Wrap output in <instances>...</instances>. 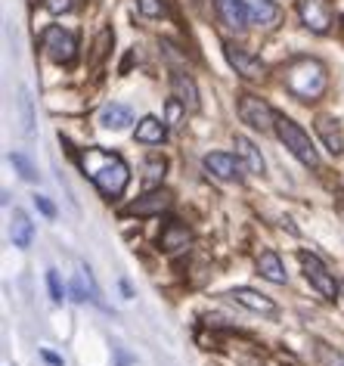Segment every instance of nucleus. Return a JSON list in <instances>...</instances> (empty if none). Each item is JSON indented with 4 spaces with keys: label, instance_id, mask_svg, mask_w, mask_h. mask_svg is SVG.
<instances>
[{
    "label": "nucleus",
    "instance_id": "393cba45",
    "mask_svg": "<svg viewBox=\"0 0 344 366\" xmlns=\"http://www.w3.org/2000/svg\"><path fill=\"white\" fill-rule=\"evenodd\" d=\"M81 6V0H44V10L53 13V16H62V13H75Z\"/></svg>",
    "mask_w": 344,
    "mask_h": 366
},
{
    "label": "nucleus",
    "instance_id": "4468645a",
    "mask_svg": "<svg viewBox=\"0 0 344 366\" xmlns=\"http://www.w3.org/2000/svg\"><path fill=\"white\" fill-rule=\"evenodd\" d=\"M217 13H221L226 29H233V31H242L248 25V13L242 0H217Z\"/></svg>",
    "mask_w": 344,
    "mask_h": 366
},
{
    "label": "nucleus",
    "instance_id": "20e7f679",
    "mask_svg": "<svg viewBox=\"0 0 344 366\" xmlns=\"http://www.w3.org/2000/svg\"><path fill=\"white\" fill-rule=\"evenodd\" d=\"M239 118L246 122L251 131H276V112L267 106V99H260L255 94H242L239 97Z\"/></svg>",
    "mask_w": 344,
    "mask_h": 366
},
{
    "label": "nucleus",
    "instance_id": "423d86ee",
    "mask_svg": "<svg viewBox=\"0 0 344 366\" xmlns=\"http://www.w3.org/2000/svg\"><path fill=\"white\" fill-rule=\"evenodd\" d=\"M44 50H47V56L53 62H59V66H71L78 56V38L66 29H59V25H53V29L44 31Z\"/></svg>",
    "mask_w": 344,
    "mask_h": 366
},
{
    "label": "nucleus",
    "instance_id": "a211bd4d",
    "mask_svg": "<svg viewBox=\"0 0 344 366\" xmlns=\"http://www.w3.org/2000/svg\"><path fill=\"white\" fill-rule=\"evenodd\" d=\"M236 155H239V162L246 164L248 174H264V155H260V149L248 137H236Z\"/></svg>",
    "mask_w": 344,
    "mask_h": 366
},
{
    "label": "nucleus",
    "instance_id": "aec40b11",
    "mask_svg": "<svg viewBox=\"0 0 344 366\" xmlns=\"http://www.w3.org/2000/svg\"><path fill=\"white\" fill-rule=\"evenodd\" d=\"M258 273L264 280L270 282H276V286H283L285 282V267H283V261H279V254L276 252H260V258H258Z\"/></svg>",
    "mask_w": 344,
    "mask_h": 366
},
{
    "label": "nucleus",
    "instance_id": "f3484780",
    "mask_svg": "<svg viewBox=\"0 0 344 366\" xmlns=\"http://www.w3.org/2000/svg\"><path fill=\"white\" fill-rule=\"evenodd\" d=\"M168 140V124L158 122L156 115H146L143 122L137 124V143H149V146H158Z\"/></svg>",
    "mask_w": 344,
    "mask_h": 366
},
{
    "label": "nucleus",
    "instance_id": "b1692460",
    "mask_svg": "<svg viewBox=\"0 0 344 366\" xmlns=\"http://www.w3.org/2000/svg\"><path fill=\"white\" fill-rule=\"evenodd\" d=\"M161 177H165V159H161V155H152L146 162V187H156Z\"/></svg>",
    "mask_w": 344,
    "mask_h": 366
},
{
    "label": "nucleus",
    "instance_id": "7c9ffc66",
    "mask_svg": "<svg viewBox=\"0 0 344 366\" xmlns=\"http://www.w3.org/2000/svg\"><path fill=\"white\" fill-rule=\"evenodd\" d=\"M44 360H47V363H53V366H62V360H59V357H56V354H50V351H44Z\"/></svg>",
    "mask_w": 344,
    "mask_h": 366
},
{
    "label": "nucleus",
    "instance_id": "2f4dec72",
    "mask_svg": "<svg viewBox=\"0 0 344 366\" xmlns=\"http://www.w3.org/2000/svg\"><path fill=\"white\" fill-rule=\"evenodd\" d=\"M338 208H341V214H344V193L338 196Z\"/></svg>",
    "mask_w": 344,
    "mask_h": 366
},
{
    "label": "nucleus",
    "instance_id": "f257e3e1",
    "mask_svg": "<svg viewBox=\"0 0 344 366\" xmlns=\"http://www.w3.org/2000/svg\"><path fill=\"white\" fill-rule=\"evenodd\" d=\"M78 162H81V171L96 183V189L106 199H118L124 193V187H128V180H131V168L118 152L90 146V149H81Z\"/></svg>",
    "mask_w": 344,
    "mask_h": 366
},
{
    "label": "nucleus",
    "instance_id": "2eb2a0df",
    "mask_svg": "<svg viewBox=\"0 0 344 366\" xmlns=\"http://www.w3.org/2000/svg\"><path fill=\"white\" fill-rule=\"evenodd\" d=\"M248 13V22L255 25H276L279 22V6L273 0H242Z\"/></svg>",
    "mask_w": 344,
    "mask_h": 366
},
{
    "label": "nucleus",
    "instance_id": "473e14b6",
    "mask_svg": "<svg viewBox=\"0 0 344 366\" xmlns=\"http://www.w3.org/2000/svg\"><path fill=\"white\" fill-rule=\"evenodd\" d=\"M341 298H344V282H341Z\"/></svg>",
    "mask_w": 344,
    "mask_h": 366
},
{
    "label": "nucleus",
    "instance_id": "6ab92c4d",
    "mask_svg": "<svg viewBox=\"0 0 344 366\" xmlns=\"http://www.w3.org/2000/svg\"><path fill=\"white\" fill-rule=\"evenodd\" d=\"M171 87H174V97L183 103L189 112H196L198 109V87H196V81L193 78H186V75H171Z\"/></svg>",
    "mask_w": 344,
    "mask_h": 366
},
{
    "label": "nucleus",
    "instance_id": "a878e982",
    "mask_svg": "<svg viewBox=\"0 0 344 366\" xmlns=\"http://www.w3.org/2000/svg\"><path fill=\"white\" fill-rule=\"evenodd\" d=\"M10 162L16 164V168H19V174H22L25 180H38V168H34V164L25 159L22 152H13V155H10Z\"/></svg>",
    "mask_w": 344,
    "mask_h": 366
},
{
    "label": "nucleus",
    "instance_id": "dca6fc26",
    "mask_svg": "<svg viewBox=\"0 0 344 366\" xmlns=\"http://www.w3.org/2000/svg\"><path fill=\"white\" fill-rule=\"evenodd\" d=\"M99 124L108 127V131H124L128 124H133V112H131V106H124V103H112V106H106L103 112H99Z\"/></svg>",
    "mask_w": 344,
    "mask_h": 366
},
{
    "label": "nucleus",
    "instance_id": "f03ea898",
    "mask_svg": "<svg viewBox=\"0 0 344 366\" xmlns=\"http://www.w3.org/2000/svg\"><path fill=\"white\" fill-rule=\"evenodd\" d=\"M283 81H285L288 94H295L298 99H304V103H313V99H320L325 94V87H329V71L313 56H295L283 69Z\"/></svg>",
    "mask_w": 344,
    "mask_h": 366
},
{
    "label": "nucleus",
    "instance_id": "412c9836",
    "mask_svg": "<svg viewBox=\"0 0 344 366\" xmlns=\"http://www.w3.org/2000/svg\"><path fill=\"white\" fill-rule=\"evenodd\" d=\"M10 236H13V245H16V249H29L31 239H34V227H31V221H29V214L19 212V208L13 212Z\"/></svg>",
    "mask_w": 344,
    "mask_h": 366
},
{
    "label": "nucleus",
    "instance_id": "f8f14e48",
    "mask_svg": "<svg viewBox=\"0 0 344 366\" xmlns=\"http://www.w3.org/2000/svg\"><path fill=\"white\" fill-rule=\"evenodd\" d=\"M189 239H193V233H189V227L183 224V221H168L165 224V230H161V236H158V245L165 252H180V249H186L189 245Z\"/></svg>",
    "mask_w": 344,
    "mask_h": 366
},
{
    "label": "nucleus",
    "instance_id": "cd10ccee",
    "mask_svg": "<svg viewBox=\"0 0 344 366\" xmlns=\"http://www.w3.org/2000/svg\"><path fill=\"white\" fill-rule=\"evenodd\" d=\"M47 286H50V298H53V301H62L66 289H62V280H59L56 270H47Z\"/></svg>",
    "mask_w": 344,
    "mask_h": 366
},
{
    "label": "nucleus",
    "instance_id": "ddd939ff",
    "mask_svg": "<svg viewBox=\"0 0 344 366\" xmlns=\"http://www.w3.org/2000/svg\"><path fill=\"white\" fill-rule=\"evenodd\" d=\"M316 134H320V140L325 143V149H329L335 159L344 152V137H341V127L335 118H325V115L316 118Z\"/></svg>",
    "mask_w": 344,
    "mask_h": 366
},
{
    "label": "nucleus",
    "instance_id": "1a4fd4ad",
    "mask_svg": "<svg viewBox=\"0 0 344 366\" xmlns=\"http://www.w3.org/2000/svg\"><path fill=\"white\" fill-rule=\"evenodd\" d=\"M298 13H301V22L316 34H325L332 29L329 0H298Z\"/></svg>",
    "mask_w": 344,
    "mask_h": 366
},
{
    "label": "nucleus",
    "instance_id": "39448f33",
    "mask_svg": "<svg viewBox=\"0 0 344 366\" xmlns=\"http://www.w3.org/2000/svg\"><path fill=\"white\" fill-rule=\"evenodd\" d=\"M301 267H304V277L310 280V286L320 292L325 301H335V298L341 295V289H338V282H335V277L325 270V264L316 258L313 252H301Z\"/></svg>",
    "mask_w": 344,
    "mask_h": 366
},
{
    "label": "nucleus",
    "instance_id": "9b49d317",
    "mask_svg": "<svg viewBox=\"0 0 344 366\" xmlns=\"http://www.w3.org/2000/svg\"><path fill=\"white\" fill-rule=\"evenodd\" d=\"M230 298L236 301V305H242L246 310H251V314H260V317H276V314H279L276 301L267 298V295H260V292H255V289L239 286V289L230 292Z\"/></svg>",
    "mask_w": 344,
    "mask_h": 366
},
{
    "label": "nucleus",
    "instance_id": "c85d7f7f",
    "mask_svg": "<svg viewBox=\"0 0 344 366\" xmlns=\"http://www.w3.org/2000/svg\"><path fill=\"white\" fill-rule=\"evenodd\" d=\"M183 103H180V99L174 97V99H168V124H177L180 118H183Z\"/></svg>",
    "mask_w": 344,
    "mask_h": 366
},
{
    "label": "nucleus",
    "instance_id": "7ed1b4c3",
    "mask_svg": "<svg viewBox=\"0 0 344 366\" xmlns=\"http://www.w3.org/2000/svg\"><path fill=\"white\" fill-rule=\"evenodd\" d=\"M276 137L285 143V149L292 152L301 164H307V168H320V152H316L313 140L292 122V118L276 115Z\"/></svg>",
    "mask_w": 344,
    "mask_h": 366
},
{
    "label": "nucleus",
    "instance_id": "9d476101",
    "mask_svg": "<svg viewBox=\"0 0 344 366\" xmlns=\"http://www.w3.org/2000/svg\"><path fill=\"white\" fill-rule=\"evenodd\" d=\"M165 208H171V193L168 189H149L146 196H140L137 202H131L124 208L128 217H152V214H161Z\"/></svg>",
    "mask_w": 344,
    "mask_h": 366
},
{
    "label": "nucleus",
    "instance_id": "0eeeda50",
    "mask_svg": "<svg viewBox=\"0 0 344 366\" xmlns=\"http://www.w3.org/2000/svg\"><path fill=\"white\" fill-rule=\"evenodd\" d=\"M223 53H226V62L236 69V75L248 78V81H258V78L267 75V66L255 56V53H248L246 47H236V44H223Z\"/></svg>",
    "mask_w": 344,
    "mask_h": 366
},
{
    "label": "nucleus",
    "instance_id": "4be33fe9",
    "mask_svg": "<svg viewBox=\"0 0 344 366\" xmlns=\"http://www.w3.org/2000/svg\"><path fill=\"white\" fill-rule=\"evenodd\" d=\"M112 41H115V34L112 29H103L96 34V41H93V47H90V69H96L99 62H103L108 56V50H112Z\"/></svg>",
    "mask_w": 344,
    "mask_h": 366
},
{
    "label": "nucleus",
    "instance_id": "c756f323",
    "mask_svg": "<svg viewBox=\"0 0 344 366\" xmlns=\"http://www.w3.org/2000/svg\"><path fill=\"white\" fill-rule=\"evenodd\" d=\"M34 205H38V212H41V214H47V217L56 214V208H53V202H50L47 196H34Z\"/></svg>",
    "mask_w": 344,
    "mask_h": 366
},
{
    "label": "nucleus",
    "instance_id": "6e6552de",
    "mask_svg": "<svg viewBox=\"0 0 344 366\" xmlns=\"http://www.w3.org/2000/svg\"><path fill=\"white\" fill-rule=\"evenodd\" d=\"M205 171L214 174L217 180L223 183H233V180H242V171H246V164L239 162V155H230V152H208L205 159Z\"/></svg>",
    "mask_w": 344,
    "mask_h": 366
},
{
    "label": "nucleus",
    "instance_id": "bb28decb",
    "mask_svg": "<svg viewBox=\"0 0 344 366\" xmlns=\"http://www.w3.org/2000/svg\"><path fill=\"white\" fill-rule=\"evenodd\" d=\"M137 10L149 19H158V16H165V0H137Z\"/></svg>",
    "mask_w": 344,
    "mask_h": 366
},
{
    "label": "nucleus",
    "instance_id": "5701e85b",
    "mask_svg": "<svg viewBox=\"0 0 344 366\" xmlns=\"http://www.w3.org/2000/svg\"><path fill=\"white\" fill-rule=\"evenodd\" d=\"M71 298L78 301V305H84V301H93L96 298V289H93V280H90V270H81L75 282H71Z\"/></svg>",
    "mask_w": 344,
    "mask_h": 366
}]
</instances>
